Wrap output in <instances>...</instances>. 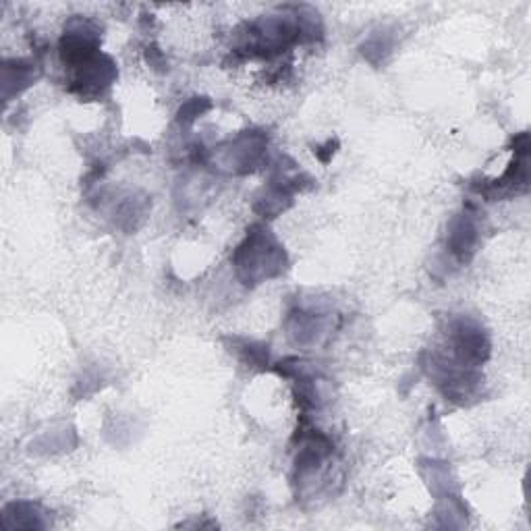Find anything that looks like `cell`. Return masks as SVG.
I'll return each mask as SVG.
<instances>
[{
	"label": "cell",
	"instance_id": "4",
	"mask_svg": "<svg viewBox=\"0 0 531 531\" xmlns=\"http://www.w3.org/2000/svg\"><path fill=\"white\" fill-rule=\"evenodd\" d=\"M115 79H117V65L113 63V59L98 54V57L92 59L90 63L75 69L71 90L83 98H90L102 94Z\"/></svg>",
	"mask_w": 531,
	"mask_h": 531
},
{
	"label": "cell",
	"instance_id": "8",
	"mask_svg": "<svg viewBox=\"0 0 531 531\" xmlns=\"http://www.w3.org/2000/svg\"><path fill=\"white\" fill-rule=\"evenodd\" d=\"M36 79L34 67L25 61H13L5 63L3 67V88H5V98L9 100L13 94H19L27 86H32Z\"/></svg>",
	"mask_w": 531,
	"mask_h": 531
},
{
	"label": "cell",
	"instance_id": "1",
	"mask_svg": "<svg viewBox=\"0 0 531 531\" xmlns=\"http://www.w3.org/2000/svg\"><path fill=\"white\" fill-rule=\"evenodd\" d=\"M233 264L241 281L254 287L281 276L287 270L289 258L285 247L270 229L264 225H254L237 247Z\"/></svg>",
	"mask_w": 531,
	"mask_h": 531
},
{
	"label": "cell",
	"instance_id": "3",
	"mask_svg": "<svg viewBox=\"0 0 531 531\" xmlns=\"http://www.w3.org/2000/svg\"><path fill=\"white\" fill-rule=\"evenodd\" d=\"M61 59L65 65L77 69L98 57L100 36L88 21H75L61 38Z\"/></svg>",
	"mask_w": 531,
	"mask_h": 531
},
{
	"label": "cell",
	"instance_id": "5",
	"mask_svg": "<svg viewBox=\"0 0 531 531\" xmlns=\"http://www.w3.org/2000/svg\"><path fill=\"white\" fill-rule=\"evenodd\" d=\"M266 154V135L258 131L241 133L229 148L227 166H231L233 173L245 175L256 169L264 160Z\"/></svg>",
	"mask_w": 531,
	"mask_h": 531
},
{
	"label": "cell",
	"instance_id": "10",
	"mask_svg": "<svg viewBox=\"0 0 531 531\" xmlns=\"http://www.w3.org/2000/svg\"><path fill=\"white\" fill-rule=\"evenodd\" d=\"M210 108H212V102L208 98H191L181 106L177 119L181 125H191L195 119L202 117Z\"/></svg>",
	"mask_w": 531,
	"mask_h": 531
},
{
	"label": "cell",
	"instance_id": "6",
	"mask_svg": "<svg viewBox=\"0 0 531 531\" xmlns=\"http://www.w3.org/2000/svg\"><path fill=\"white\" fill-rule=\"evenodd\" d=\"M478 241H480V229L475 218L467 212L455 216L449 227L446 243H449V251L457 258L459 264H467L473 258Z\"/></svg>",
	"mask_w": 531,
	"mask_h": 531
},
{
	"label": "cell",
	"instance_id": "7",
	"mask_svg": "<svg viewBox=\"0 0 531 531\" xmlns=\"http://www.w3.org/2000/svg\"><path fill=\"white\" fill-rule=\"evenodd\" d=\"M42 517L40 507L32 502H13L3 513L5 527L9 529H44L48 523Z\"/></svg>",
	"mask_w": 531,
	"mask_h": 531
},
{
	"label": "cell",
	"instance_id": "2",
	"mask_svg": "<svg viewBox=\"0 0 531 531\" xmlns=\"http://www.w3.org/2000/svg\"><path fill=\"white\" fill-rule=\"evenodd\" d=\"M451 345L453 353L463 368L482 366L490 355V341L486 330L469 318H459L451 324Z\"/></svg>",
	"mask_w": 531,
	"mask_h": 531
},
{
	"label": "cell",
	"instance_id": "9",
	"mask_svg": "<svg viewBox=\"0 0 531 531\" xmlns=\"http://www.w3.org/2000/svg\"><path fill=\"white\" fill-rule=\"evenodd\" d=\"M239 345H235V353H239V357L249 363V366H258V368H268L270 363V355H268V347L260 345V343H251V341H239Z\"/></svg>",
	"mask_w": 531,
	"mask_h": 531
}]
</instances>
